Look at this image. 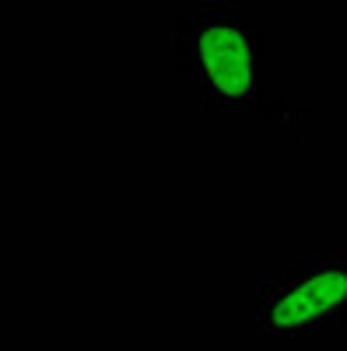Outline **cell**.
<instances>
[{
	"instance_id": "cell-1",
	"label": "cell",
	"mask_w": 347,
	"mask_h": 351,
	"mask_svg": "<svg viewBox=\"0 0 347 351\" xmlns=\"http://www.w3.org/2000/svg\"><path fill=\"white\" fill-rule=\"evenodd\" d=\"M172 64L211 116L264 112V32L239 0H204L172 28Z\"/></svg>"
},
{
	"instance_id": "cell-2",
	"label": "cell",
	"mask_w": 347,
	"mask_h": 351,
	"mask_svg": "<svg viewBox=\"0 0 347 351\" xmlns=\"http://www.w3.org/2000/svg\"><path fill=\"white\" fill-rule=\"evenodd\" d=\"M347 330V250L287 253L253 291L259 341H320Z\"/></svg>"
}]
</instances>
